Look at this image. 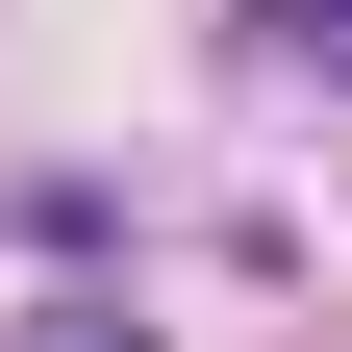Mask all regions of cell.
<instances>
[{"mask_svg":"<svg viewBox=\"0 0 352 352\" xmlns=\"http://www.w3.org/2000/svg\"><path fill=\"white\" fill-rule=\"evenodd\" d=\"M252 25H277V51H302V76H352V0H252Z\"/></svg>","mask_w":352,"mask_h":352,"instance_id":"1","label":"cell"}]
</instances>
